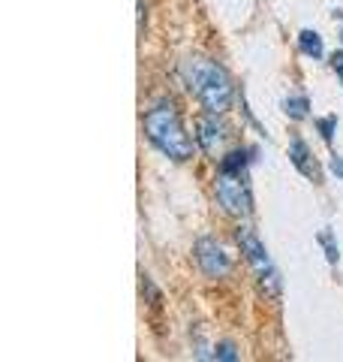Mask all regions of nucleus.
Segmentation results:
<instances>
[{
	"mask_svg": "<svg viewBox=\"0 0 343 362\" xmlns=\"http://www.w3.org/2000/svg\"><path fill=\"white\" fill-rule=\"evenodd\" d=\"M181 78H184L187 90L199 100L205 112L223 115V112L232 109V103H235L232 76L217 61L205 58V54H190V58L181 61Z\"/></svg>",
	"mask_w": 343,
	"mask_h": 362,
	"instance_id": "nucleus-1",
	"label": "nucleus"
},
{
	"mask_svg": "<svg viewBox=\"0 0 343 362\" xmlns=\"http://www.w3.org/2000/svg\"><path fill=\"white\" fill-rule=\"evenodd\" d=\"M145 136L151 139L154 148H160L172 160H190L196 145H193L190 133L184 127L178 106L172 100H160L157 106L145 112Z\"/></svg>",
	"mask_w": 343,
	"mask_h": 362,
	"instance_id": "nucleus-2",
	"label": "nucleus"
},
{
	"mask_svg": "<svg viewBox=\"0 0 343 362\" xmlns=\"http://www.w3.org/2000/svg\"><path fill=\"white\" fill-rule=\"evenodd\" d=\"M217 202L232 218H250L253 214V194L247 185V173H220L214 185Z\"/></svg>",
	"mask_w": 343,
	"mask_h": 362,
	"instance_id": "nucleus-3",
	"label": "nucleus"
},
{
	"mask_svg": "<svg viewBox=\"0 0 343 362\" xmlns=\"http://www.w3.org/2000/svg\"><path fill=\"white\" fill-rule=\"evenodd\" d=\"M193 254H196V263H199L205 278L220 281V278H226L229 272H232V259H229V254L223 251V245H217L214 239H208V235L196 242Z\"/></svg>",
	"mask_w": 343,
	"mask_h": 362,
	"instance_id": "nucleus-4",
	"label": "nucleus"
},
{
	"mask_svg": "<svg viewBox=\"0 0 343 362\" xmlns=\"http://www.w3.org/2000/svg\"><path fill=\"white\" fill-rule=\"evenodd\" d=\"M226 139V124L220 121V115L217 112H208V115H202L196 121V142L202 145V151L205 154H217V148L223 145Z\"/></svg>",
	"mask_w": 343,
	"mask_h": 362,
	"instance_id": "nucleus-5",
	"label": "nucleus"
},
{
	"mask_svg": "<svg viewBox=\"0 0 343 362\" xmlns=\"http://www.w3.org/2000/svg\"><path fill=\"white\" fill-rule=\"evenodd\" d=\"M235 239H238V245H241V254L247 257V263L253 266V272L274 266V263H271V257H268V251H265V245L259 242V235L250 230V226H238Z\"/></svg>",
	"mask_w": 343,
	"mask_h": 362,
	"instance_id": "nucleus-6",
	"label": "nucleus"
},
{
	"mask_svg": "<svg viewBox=\"0 0 343 362\" xmlns=\"http://www.w3.org/2000/svg\"><path fill=\"white\" fill-rule=\"evenodd\" d=\"M289 160H292V166L299 169L304 178H311V181H319V178H323V173H319V166H316V160H313L311 148H307V142L299 139V136H295V139L289 142Z\"/></svg>",
	"mask_w": 343,
	"mask_h": 362,
	"instance_id": "nucleus-7",
	"label": "nucleus"
},
{
	"mask_svg": "<svg viewBox=\"0 0 343 362\" xmlns=\"http://www.w3.org/2000/svg\"><path fill=\"white\" fill-rule=\"evenodd\" d=\"M256 287H259V293H262L265 299H277V296H280V287H283L280 272L274 269V266L259 269V272H256Z\"/></svg>",
	"mask_w": 343,
	"mask_h": 362,
	"instance_id": "nucleus-8",
	"label": "nucleus"
},
{
	"mask_svg": "<svg viewBox=\"0 0 343 362\" xmlns=\"http://www.w3.org/2000/svg\"><path fill=\"white\" fill-rule=\"evenodd\" d=\"M250 154L253 148H232L226 157H220V173H247Z\"/></svg>",
	"mask_w": 343,
	"mask_h": 362,
	"instance_id": "nucleus-9",
	"label": "nucleus"
},
{
	"mask_svg": "<svg viewBox=\"0 0 343 362\" xmlns=\"http://www.w3.org/2000/svg\"><path fill=\"white\" fill-rule=\"evenodd\" d=\"M299 49L307 54V58H313V61H319L325 54V45H323V37H319L316 30H311V28H304L301 33H299Z\"/></svg>",
	"mask_w": 343,
	"mask_h": 362,
	"instance_id": "nucleus-10",
	"label": "nucleus"
},
{
	"mask_svg": "<svg viewBox=\"0 0 343 362\" xmlns=\"http://www.w3.org/2000/svg\"><path fill=\"white\" fill-rule=\"evenodd\" d=\"M283 112L292 121H304L307 115H311V100H307V94H289L283 100Z\"/></svg>",
	"mask_w": 343,
	"mask_h": 362,
	"instance_id": "nucleus-11",
	"label": "nucleus"
},
{
	"mask_svg": "<svg viewBox=\"0 0 343 362\" xmlns=\"http://www.w3.org/2000/svg\"><path fill=\"white\" fill-rule=\"evenodd\" d=\"M316 130H319V136H323L325 142H331V139H335V130H337V115L319 118V121H316Z\"/></svg>",
	"mask_w": 343,
	"mask_h": 362,
	"instance_id": "nucleus-12",
	"label": "nucleus"
},
{
	"mask_svg": "<svg viewBox=\"0 0 343 362\" xmlns=\"http://www.w3.org/2000/svg\"><path fill=\"white\" fill-rule=\"evenodd\" d=\"M214 359H223V362H235L238 359V350L232 341H220L214 347Z\"/></svg>",
	"mask_w": 343,
	"mask_h": 362,
	"instance_id": "nucleus-13",
	"label": "nucleus"
},
{
	"mask_svg": "<svg viewBox=\"0 0 343 362\" xmlns=\"http://www.w3.org/2000/svg\"><path fill=\"white\" fill-rule=\"evenodd\" d=\"M142 296L151 299V305H160V290L151 284V278L148 275H142Z\"/></svg>",
	"mask_w": 343,
	"mask_h": 362,
	"instance_id": "nucleus-14",
	"label": "nucleus"
},
{
	"mask_svg": "<svg viewBox=\"0 0 343 362\" xmlns=\"http://www.w3.org/2000/svg\"><path fill=\"white\" fill-rule=\"evenodd\" d=\"M319 242L325 245V257H328V263H337V259H340V254H337L335 242H331V235H328V233H323V235H319Z\"/></svg>",
	"mask_w": 343,
	"mask_h": 362,
	"instance_id": "nucleus-15",
	"label": "nucleus"
},
{
	"mask_svg": "<svg viewBox=\"0 0 343 362\" xmlns=\"http://www.w3.org/2000/svg\"><path fill=\"white\" fill-rule=\"evenodd\" d=\"M331 70H335L337 78L343 82V52H335V54H331Z\"/></svg>",
	"mask_w": 343,
	"mask_h": 362,
	"instance_id": "nucleus-16",
	"label": "nucleus"
},
{
	"mask_svg": "<svg viewBox=\"0 0 343 362\" xmlns=\"http://www.w3.org/2000/svg\"><path fill=\"white\" fill-rule=\"evenodd\" d=\"M328 166H331V173H335L337 178H343V157H340V154H331Z\"/></svg>",
	"mask_w": 343,
	"mask_h": 362,
	"instance_id": "nucleus-17",
	"label": "nucleus"
},
{
	"mask_svg": "<svg viewBox=\"0 0 343 362\" xmlns=\"http://www.w3.org/2000/svg\"><path fill=\"white\" fill-rule=\"evenodd\" d=\"M145 21H148V9H145V0H139V33H145Z\"/></svg>",
	"mask_w": 343,
	"mask_h": 362,
	"instance_id": "nucleus-18",
	"label": "nucleus"
},
{
	"mask_svg": "<svg viewBox=\"0 0 343 362\" xmlns=\"http://www.w3.org/2000/svg\"><path fill=\"white\" fill-rule=\"evenodd\" d=\"M340 42H343V28H340Z\"/></svg>",
	"mask_w": 343,
	"mask_h": 362,
	"instance_id": "nucleus-19",
	"label": "nucleus"
}]
</instances>
